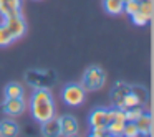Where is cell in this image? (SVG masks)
<instances>
[{
	"label": "cell",
	"mask_w": 154,
	"mask_h": 137,
	"mask_svg": "<svg viewBox=\"0 0 154 137\" xmlns=\"http://www.w3.org/2000/svg\"><path fill=\"white\" fill-rule=\"evenodd\" d=\"M42 134L48 137H58L61 136V126H60V117L53 116L51 119L42 122Z\"/></svg>",
	"instance_id": "9"
},
{
	"label": "cell",
	"mask_w": 154,
	"mask_h": 137,
	"mask_svg": "<svg viewBox=\"0 0 154 137\" xmlns=\"http://www.w3.org/2000/svg\"><path fill=\"white\" fill-rule=\"evenodd\" d=\"M15 41L14 35L10 33L5 23H0V48H5V46H10L12 43Z\"/></svg>",
	"instance_id": "15"
},
{
	"label": "cell",
	"mask_w": 154,
	"mask_h": 137,
	"mask_svg": "<svg viewBox=\"0 0 154 137\" xmlns=\"http://www.w3.org/2000/svg\"><path fill=\"white\" fill-rule=\"evenodd\" d=\"M86 97V91L83 89V86L78 83H68L66 86L61 89V99L68 104V106H81L85 103Z\"/></svg>",
	"instance_id": "4"
},
{
	"label": "cell",
	"mask_w": 154,
	"mask_h": 137,
	"mask_svg": "<svg viewBox=\"0 0 154 137\" xmlns=\"http://www.w3.org/2000/svg\"><path fill=\"white\" fill-rule=\"evenodd\" d=\"M134 122H136V127L141 136H152L154 130H152V116L151 114L143 112Z\"/></svg>",
	"instance_id": "11"
},
{
	"label": "cell",
	"mask_w": 154,
	"mask_h": 137,
	"mask_svg": "<svg viewBox=\"0 0 154 137\" xmlns=\"http://www.w3.org/2000/svg\"><path fill=\"white\" fill-rule=\"evenodd\" d=\"M139 2L141 0H124L123 12H126L128 15H133L139 10Z\"/></svg>",
	"instance_id": "21"
},
{
	"label": "cell",
	"mask_w": 154,
	"mask_h": 137,
	"mask_svg": "<svg viewBox=\"0 0 154 137\" xmlns=\"http://www.w3.org/2000/svg\"><path fill=\"white\" fill-rule=\"evenodd\" d=\"M18 130H20V127H18V124L15 121L12 119L0 121V136L2 137H14L18 134Z\"/></svg>",
	"instance_id": "13"
},
{
	"label": "cell",
	"mask_w": 154,
	"mask_h": 137,
	"mask_svg": "<svg viewBox=\"0 0 154 137\" xmlns=\"http://www.w3.org/2000/svg\"><path fill=\"white\" fill-rule=\"evenodd\" d=\"M104 81H106L104 71L100 66H90L83 73V78H81L80 84L83 86L85 91H96L104 86Z\"/></svg>",
	"instance_id": "3"
},
{
	"label": "cell",
	"mask_w": 154,
	"mask_h": 137,
	"mask_svg": "<svg viewBox=\"0 0 154 137\" xmlns=\"http://www.w3.org/2000/svg\"><path fill=\"white\" fill-rule=\"evenodd\" d=\"M124 0H103V7L109 15H119L123 13Z\"/></svg>",
	"instance_id": "14"
},
{
	"label": "cell",
	"mask_w": 154,
	"mask_h": 137,
	"mask_svg": "<svg viewBox=\"0 0 154 137\" xmlns=\"http://www.w3.org/2000/svg\"><path fill=\"white\" fill-rule=\"evenodd\" d=\"M124 122H126V121H109V122L106 124L108 136H123Z\"/></svg>",
	"instance_id": "17"
},
{
	"label": "cell",
	"mask_w": 154,
	"mask_h": 137,
	"mask_svg": "<svg viewBox=\"0 0 154 137\" xmlns=\"http://www.w3.org/2000/svg\"><path fill=\"white\" fill-rule=\"evenodd\" d=\"M2 111L7 116H18L25 111V101L23 97H5L2 103Z\"/></svg>",
	"instance_id": "6"
},
{
	"label": "cell",
	"mask_w": 154,
	"mask_h": 137,
	"mask_svg": "<svg viewBox=\"0 0 154 137\" xmlns=\"http://www.w3.org/2000/svg\"><path fill=\"white\" fill-rule=\"evenodd\" d=\"M88 122H90L91 127H96V126H104L109 122V114H108L106 107H96L90 112V117H88Z\"/></svg>",
	"instance_id": "7"
},
{
	"label": "cell",
	"mask_w": 154,
	"mask_h": 137,
	"mask_svg": "<svg viewBox=\"0 0 154 137\" xmlns=\"http://www.w3.org/2000/svg\"><path fill=\"white\" fill-rule=\"evenodd\" d=\"M129 88H131L129 84L123 83V81H118L116 86L113 88V91H111V101H113V104L116 107H121V101H123V97L129 91Z\"/></svg>",
	"instance_id": "12"
},
{
	"label": "cell",
	"mask_w": 154,
	"mask_h": 137,
	"mask_svg": "<svg viewBox=\"0 0 154 137\" xmlns=\"http://www.w3.org/2000/svg\"><path fill=\"white\" fill-rule=\"evenodd\" d=\"M30 111L37 122H45L55 116V101L50 89L47 88H35L30 97Z\"/></svg>",
	"instance_id": "1"
},
{
	"label": "cell",
	"mask_w": 154,
	"mask_h": 137,
	"mask_svg": "<svg viewBox=\"0 0 154 137\" xmlns=\"http://www.w3.org/2000/svg\"><path fill=\"white\" fill-rule=\"evenodd\" d=\"M25 81L32 88H47V89H50L57 83V74L51 70H28L25 73Z\"/></svg>",
	"instance_id": "2"
},
{
	"label": "cell",
	"mask_w": 154,
	"mask_h": 137,
	"mask_svg": "<svg viewBox=\"0 0 154 137\" xmlns=\"http://www.w3.org/2000/svg\"><path fill=\"white\" fill-rule=\"evenodd\" d=\"M22 0H0V15L4 18L20 13Z\"/></svg>",
	"instance_id": "10"
},
{
	"label": "cell",
	"mask_w": 154,
	"mask_h": 137,
	"mask_svg": "<svg viewBox=\"0 0 154 137\" xmlns=\"http://www.w3.org/2000/svg\"><path fill=\"white\" fill-rule=\"evenodd\" d=\"M5 97H23V89L18 83H8L4 89Z\"/></svg>",
	"instance_id": "16"
},
{
	"label": "cell",
	"mask_w": 154,
	"mask_h": 137,
	"mask_svg": "<svg viewBox=\"0 0 154 137\" xmlns=\"http://www.w3.org/2000/svg\"><path fill=\"white\" fill-rule=\"evenodd\" d=\"M131 18H133V23H134V25H137V27H144V25L149 23L152 17H151V15H146V13H143V12L137 10L136 13L131 15Z\"/></svg>",
	"instance_id": "18"
},
{
	"label": "cell",
	"mask_w": 154,
	"mask_h": 137,
	"mask_svg": "<svg viewBox=\"0 0 154 137\" xmlns=\"http://www.w3.org/2000/svg\"><path fill=\"white\" fill-rule=\"evenodd\" d=\"M143 107L141 106H133V107H128V109H124V116H126V121H136L137 117L143 114Z\"/></svg>",
	"instance_id": "19"
},
{
	"label": "cell",
	"mask_w": 154,
	"mask_h": 137,
	"mask_svg": "<svg viewBox=\"0 0 154 137\" xmlns=\"http://www.w3.org/2000/svg\"><path fill=\"white\" fill-rule=\"evenodd\" d=\"M123 136H126V137H137L139 136V130H137V127H136V122L126 121V122H124V129H123Z\"/></svg>",
	"instance_id": "20"
},
{
	"label": "cell",
	"mask_w": 154,
	"mask_h": 137,
	"mask_svg": "<svg viewBox=\"0 0 154 137\" xmlns=\"http://www.w3.org/2000/svg\"><path fill=\"white\" fill-rule=\"evenodd\" d=\"M90 136L91 137H103V136H108V130L104 126H96V127H91Z\"/></svg>",
	"instance_id": "22"
},
{
	"label": "cell",
	"mask_w": 154,
	"mask_h": 137,
	"mask_svg": "<svg viewBox=\"0 0 154 137\" xmlns=\"http://www.w3.org/2000/svg\"><path fill=\"white\" fill-rule=\"evenodd\" d=\"M60 126H61V136H76L78 134V121L71 114L60 117Z\"/></svg>",
	"instance_id": "8"
},
{
	"label": "cell",
	"mask_w": 154,
	"mask_h": 137,
	"mask_svg": "<svg viewBox=\"0 0 154 137\" xmlns=\"http://www.w3.org/2000/svg\"><path fill=\"white\" fill-rule=\"evenodd\" d=\"M4 23H5V27L10 30V33L14 35L15 40L22 38L25 35V31H27V23H25L22 13H17V15H12V17L4 18Z\"/></svg>",
	"instance_id": "5"
}]
</instances>
